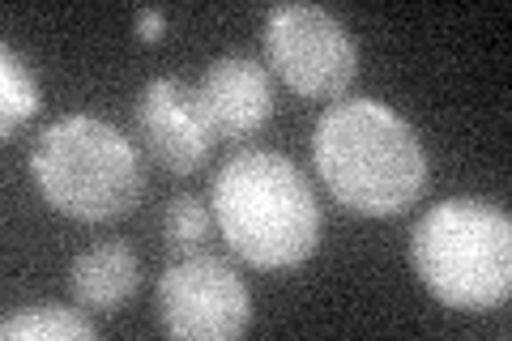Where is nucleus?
<instances>
[{
  "label": "nucleus",
  "mask_w": 512,
  "mask_h": 341,
  "mask_svg": "<svg viewBox=\"0 0 512 341\" xmlns=\"http://www.w3.org/2000/svg\"><path fill=\"white\" fill-rule=\"evenodd\" d=\"M192 103H197L214 141H244L274 116L269 73L248 56L214 60L210 69H205V77L192 86Z\"/></svg>",
  "instance_id": "8"
},
{
  "label": "nucleus",
  "mask_w": 512,
  "mask_h": 341,
  "mask_svg": "<svg viewBox=\"0 0 512 341\" xmlns=\"http://www.w3.org/2000/svg\"><path fill=\"white\" fill-rule=\"evenodd\" d=\"M133 128L146 158L167 175H192L218 145L192 103V86L180 77H154L137 94Z\"/></svg>",
  "instance_id": "7"
},
{
  "label": "nucleus",
  "mask_w": 512,
  "mask_h": 341,
  "mask_svg": "<svg viewBox=\"0 0 512 341\" xmlns=\"http://www.w3.org/2000/svg\"><path fill=\"white\" fill-rule=\"evenodd\" d=\"M39 103H43L39 81L30 77L26 60L5 43L0 47V137L13 141V133L35 116Z\"/></svg>",
  "instance_id": "11"
},
{
  "label": "nucleus",
  "mask_w": 512,
  "mask_h": 341,
  "mask_svg": "<svg viewBox=\"0 0 512 341\" xmlns=\"http://www.w3.org/2000/svg\"><path fill=\"white\" fill-rule=\"evenodd\" d=\"M0 337L5 341H94L99 329L73 307L60 303H43L30 307V312H18L0 324Z\"/></svg>",
  "instance_id": "10"
},
{
  "label": "nucleus",
  "mask_w": 512,
  "mask_h": 341,
  "mask_svg": "<svg viewBox=\"0 0 512 341\" xmlns=\"http://www.w3.org/2000/svg\"><path fill=\"white\" fill-rule=\"evenodd\" d=\"M158 324L184 341H235L252 324V295L218 256H184L158 278Z\"/></svg>",
  "instance_id": "6"
},
{
  "label": "nucleus",
  "mask_w": 512,
  "mask_h": 341,
  "mask_svg": "<svg viewBox=\"0 0 512 341\" xmlns=\"http://www.w3.org/2000/svg\"><path fill=\"white\" fill-rule=\"evenodd\" d=\"M210 226H214V214L197 197H192V192H188V197H171L167 209H163V239H167V248L180 256V261L205 248Z\"/></svg>",
  "instance_id": "12"
},
{
  "label": "nucleus",
  "mask_w": 512,
  "mask_h": 341,
  "mask_svg": "<svg viewBox=\"0 0 512 341\" xmlns=\"http://www.w3.org/2000/svg\"><path fill=\"white\" fill-rule=\"evenodd\" d=\"M163 30H167V18L158 9H141L137 13V39L141 43H158L163 39Z\"/></svg>",
  "instance_id": "13"
},
{
  "label": "nucleus",
  "mask_w": 512,
  "mask_h": 341,
  "mask_svg": "<svg viewBox=\"0 0 512 341\" xmlns=\"http://www.w3.org/2000/svg\"><path fill=\"white\" fill-rule=\"evenodd\" d=\"M30 175L43 201L77 222H116L141 201V158L120 128L64 116L30 145Z\"/></svg>",
  "instance_id": "4"
},
{
  "label": "nucleus",
  "mask_w": 512,
  "mask_h": 341,
  "mask_svg": "<svg viewBox=\"0 0 512 341\" xmlns=\"http://www.w3.org/2000/svg\"><path fill=\"white\" fill-rule=\"evenodd\" d=\"M312 162L329 197L359 218H397L431 184L427 150L393 107L342 99L316 120Z\"/></svg>",
  "instance_id": "1"
},
{
  "label": "nucleus",
  "mask_w": 512,
  "mask_h": 341,
  "mask_svg": "<svg viewBox=\"0 0 512 341\" xmlns=\"http://www.w3.org/2000/svg\"><path fill=\"white\" fill-rule=\"evenodd\" d=\"M227 248L256 269H295L320 243V205L303 171L274 150L227 158L210 184Z\"/></svg>",
  "instance_id": "2"
},
{
  "label": "nucleus",
  "mask_w": 512,
  "mask_h": 341,
  "mask_svg": "<svg viewBox=\"0 0 512 341\" xmlns=\"http://www.w3.org/2000/svg\"><path fill=\"white\" fill-rule=\"evenodd\" d=\"M410 265L444 307L491 312L512 295V222L491 201H440L414 222Z\"/></svg>",
  "instance_id": "3"
},
{
  "label": "nucleus",
  "mask_w": 512,
  "mask_h": 341,
  "mask_svg": "<svg viewBox=\"0 0 512 341\" xmlns=\"http://www.w3.org/2000/svg\"><path fill=\"white\" fill-rule=\"evenodd\" d=\"M137 282H141V265H137L133 248L120 239L94 243V248H86L69 269L73 299L82 303L86 312H116L120 303L133 299Z\"/></svg>",
  "instance_id": "9"
},
{
  "label": "nucleus",
  "mask_w": 512,
  "mask_h": 341,
  "mask_svg": "<svg viewBox=\"0 0 512 341\" xmlns=\"http://www.w3.org/2000/svg\"><path fill=\"white\" fill-rule=\"evenodd\" d=\"M265 60L303 99H338L359 73L346 26L320 5H274L265 13Z\"/></svg>",
  "instance_id": "5"
}]
</instances>
